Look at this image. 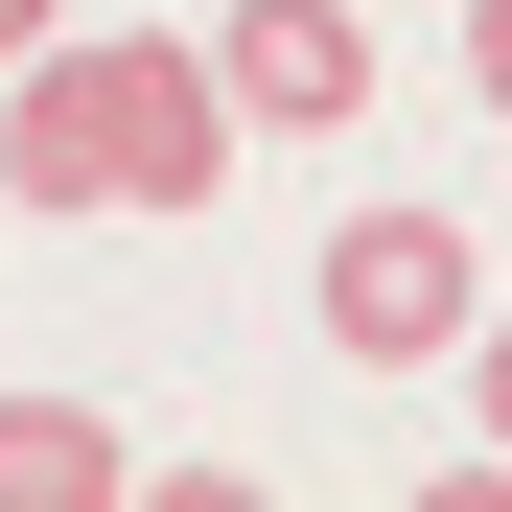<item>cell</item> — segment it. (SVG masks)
Here are the masks:
<instances>
[{
	"instance_id": "cell-8",
	"label": "cell",
	"mask_w": 512,
	"mask_h": 512,
	"mask_svg": "<svg viewBox=\"0 0 512 512\" xmlns=\"http://www.w3.org/2000/svg\"><path fill=\"white\" fill-rule=\"evenodd\" d=\"M466 350H489V443H512V326H466Z\"/></svg>"
},
{
	"instance_id": "cell-4",
	"label": "cell",
	"mask_w": 512,
	"mask_h": 512,
	"mask_svg": "<svg viewBox=\"0 0 512 512\" xmlns=\"http://www.w3.org/2000/svg\"><path fill=\"white\" fill-rule=\"evenodd\" d=\"M0 187H24V210H117V94H94V47H24V70H0Z\"/></svg>"
},
{
	"instance_id": "cell-7",
	"label": "cell",
	"mask_w": 512,
	"mask_h": 512,
	"mask_svg": "<svg viewBox=\"0 0 512 512\" xmlns=\"http://www.w3.org/2000/svg\"><path fill=\"white\" fill-rule=\"evenodd\" d=\"M47 24H70V0H0V70H24V47H47Z\"/></svg>"
},
{
	"instance_id": "cell-1",
	"label": "cell",
	"mask_w": 512,
	"mask_h": 512,
	"mask_svg": "<svg viewBox=\"0 0 512 512\" xmlns=\"http://www.w3.org/2000/svg\"><path fill=\"white\" fill-rule=\"evenodd\" d=\"M466 326H489L466 210H350V233H326V350H350V373H443Z\"/></svg>"
},
{
	"instance_id": "cell-2",
	"label": "cell",
	"mask_w": 512,
	"mask_h": 512,
	"mask_svg": "<svg viewBox=\"0 0 512 512\" xmlns=\"http://www.w3.org/2000/svg\"><path fill=\"white\" fill-rule=\"evenodd\" d=\"M94 94H117V210H210L233 187V70L187 24H94Z\"/></svg>"
},
{
	"instance_id": "cell-5",
	"label": "cell",
	"mask_w": 512,
	"mask_h": 512,
	"mask_svg": "<svg viewBox=\"0 0 512 512\" xmlns=\"http://www.w3.org/2000/svg\"><path fill=\"white\" fill-rule=\"evenodd\" d=\"M117 489H140V443L94 396H0V512H117Z\"/></svg>"
},
{
	"instance_id": "cell-3",
	"label": "cell",
	"mask_w": 512,
	"mask_h": 512,
	"mask_svg": "<svg viewBox=\"0 0 512 512\" xmlns=\"http://www.w3.org/2000/svg\"><path fill=\"white\" fill-rule=\"evenodd\" d=\"M210 70H233V140H350L373 117V24L350 0H233Z\"/></svg>"
},
{
	"instance_id": "cell-6",
	"label": "cell",
	"mask_w": 512,
	"mask_h": 512,
	"mask_svg": "<svg viewBox=\"0 0 512 512\" xmlns=\"http://www.w3.org/2000/svg\"><path fill=\"white\" fill-rule=\"evenodd\" d=\"M466 94H489V117H512V0H466Z\"/></svg>"
}]
</instances>
